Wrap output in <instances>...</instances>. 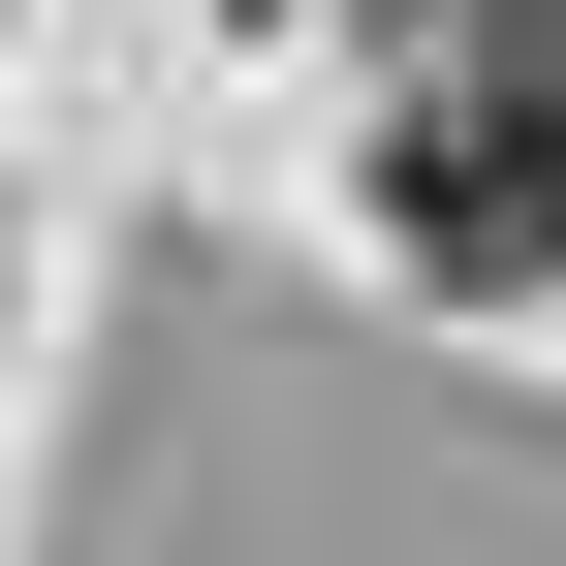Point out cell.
<instances>
[{"label":"cell","instance_id":"cell-1","mask_svg":"<svg viewBox=\"0 0 566 566\" xmlns=\"http://www.w3.org/2000/svg\"><path fill=\"white\" fill-rule=\"evenodd\" d=\"M378 221L441 252V283H566V0H504V32L378 126Z\"/></svg>","mask_w":566,"mask_h":566}]
</instances>
